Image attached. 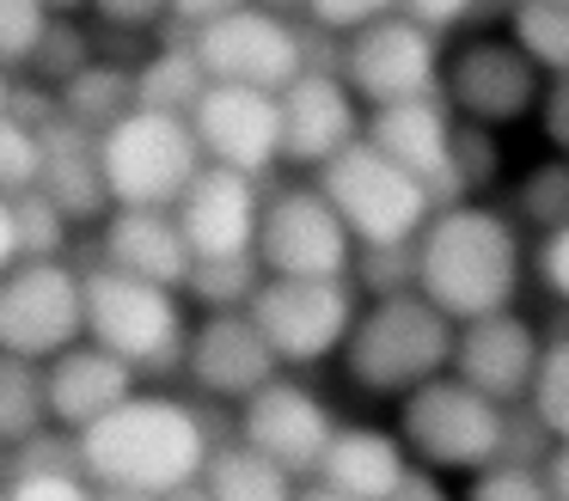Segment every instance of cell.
Masks as SVG:
<instances>
[{
    "mask_svg": "<svg viewBox=\"0 0 569 501\" xmlns=\"http://www.w3.org/2000/svg\"><path fill=\"white\" fill-rule=\"evenodd\" d=\"M99 489L87 471H13L0 483V501H92Z\"/></svg>",
    "mask_w": 569,
    "mask_h": 501,
    "instance_id": "obj_38",
    "label": "cell"
},
{
    "mask_svg": "<svg viewBox=\"0 0 569 501\" xmlns=\"http://www.w3.org/2000/svg\"><path fill=\"white\" fill-rule=\"evenodd\" d=\"M459 501H557V495H551V483H545V464L496 459V464H483V471H471V483Z\"/></svg>",
    "mask_w": 569,
    "mask_h": 501,
    "instance_id": "obj_35",
    "label": "cell"
},
{
    "mask_svg": "<svg viewBox=\"0 0 569 501\" xmlns=\"http://www.w3.org/2000/svg\"><path fill=\"white\" fill-rule=\"evenodd\" d=\"M160 501H214V495H209V489H202V477H197V483L172 489V495H160Z\"/></svg>",
    "mask_w": 569,
    "mask_h": 501,
    "instance_id": "obj_49",
    "label": "cell"
},
{
    "mask_svg": "<svg viewBox=\"0 0 569 501\" xmlns=\"http://www.w3.org/2000/svg\"><path fill=\"white\" fill-rule=\"evenodd\" d=\"M441 68H447L441 31L417 24L410 12H386V19L349 31L343 61H337V73H343L349 92H356L368 110L441 92Z\"/></svg>",
    "mask_w": 569,
    "mask_h": 501,
    "instance_id": "obj_12",
    "label": "cell"
},
{
    "mask_svg": "<svg viewBox=\"0 0 569 501\" xmlns=\"http://www.w3.org/2000/svg\"><path fill=\"white\" fill-rule=\"evenodd\" d=\"M545 483H551L557 501H569V447H563V440H557V452L545 459Z\"/></svg>",
    "mask_w": 569,
    "mask_h": 501,
    "instance_id": "obj_47",
    "label": "cell"
},
{
    "mask_svg": "<svg viewBox=\"0 0 569 501\" xmlns=\"http://www.w3.org/2000/svg\"><path fill=\"white\" fill-rule=\"evenodd\" d=\"M295 501H349V495H337V489H325V483H312V489H300Z\"/></svg>",
    "mask_w": 569,
    "mask_h": 501,
    "instance_id": "obj_50",
    "label": "cell"
},
{
    "mask_svg": "<svg viewBox=\"0 0 569 501\" xmlns=\"http://www.w3.org/2000/svg\"><path fill=\"white\" fill-rule=\"evenodd\" d=\"M92 501H153V495H123V489H99Z\"/></svg>",
    "mask_w": 569,
    "mask_h": 501,
    "instance_id": "obj_52",
    "label": "cell"
},
{
    "mask_svg": "<svg viewBox=\"0 0 569 501\" xmlns=\"http://www.w3.org/2000/svg\"><path fill=\"white\" fill-rule=\"evenodd\" d=\"M43 385H50V422L68 428V434H80V428H92L99 415H111L123 398H136L141 373L123 354H111L92 337H80L74 349L43 361Z\"/></svg>",
    "mask_w": 569,
    "mask_h": 501,
    "instance_id": "obj_21",
    "label": "cell"
},
{
    "mask_svg": "<svg viewBox=\"0 0 569 501\" xmlns=\"http://www.w3.org/2000/svg\"><path fill=\"white\" fill-rule=\"evenodd\" d=\"M166 7H172V24L197 31V24H209V19H221V12L246 7V0H166Z\"/></svg>",
    "mask_w": 569,
    "mask_h": 501,
    "instance_id": "obj_45",
    "label": "cell"
},
{
    "mask_svg": "<svg viewBox=\"0 0 569 501\" xmlns=\"http://www.w3.org/2000/svg\"><path fill=\"white\" fill-rule=\"evenodd\" d=\"M263 288V263L258 257H197L184 275V300L209 305V312H233L251 305V293Z\"/></svg>",
    "mask_w": 569,
    "mask_h": 501,
    "instance_id": "obj_30",
    "label": "cell"
},
{
    "mask_svg": "<svg viewBox=\"0 0 569 501\" xmlns=\"http://www.w3.org/2000/svg\"><path fill=\"white\" fill-rule=\"evenodd\" d=\"M99 159H104V190L111 208H178V196L197 183L202 141L190 129V117L172 110H129L117 129L99 134Z\"/></svg>",
    "mask_w": 569,
    "mask_h": 501,
    "instance_id": "obj_6",
    "label": "cell"
},
{
    "mask_svg": "<svg viewBox=\"0 0 569 501\" xmlns=\"http://www.w3.org/2000/svg\"><path fill=\"white\" fill-rule=\"evenodd\" d=\"M557 440H563V447H569V428H563V434H557Z\"/></svg>",
    "mask_w": 569,
    "mask_h": 501,
    "instance_id": "obj_55",
    "label": "cell"
},
{
    "mask_svg": "<svg viewBox=\"0 0 569 501\" xmlns=\"http://www.w3.org/2000/svg\"><path fill=\"white\" fill-rule=\"evenodd\" d=\"M410 447L398 440V428H373V422H337L331 447H325L319 471H312V483L337 489V495L349 501H386L398 483H405L410 471Z\"/></svg>",
    "mask_w": 569,
    "mask_h": 501,
    "instance_id": "obj_23",
    "label": "cell"
},
{
    "mask_svg": "<svg viewBox=\"0 0 569 501\" xmlns=\"http://www.w3.org/2000/svg\"><path fill=\"white\" fill-rule=\"evenodd\" d=\"M312 183L331 196V208L356 232V244H410L435 214V196L398 159H386L368 134L356 147H343L337 159H325Z\"/></svg>",
    "mask_w": 569,
    "mask_h": 501,
    "instance_id": "obj_7",
    "label": "cell"
},
{
    "mask_svg": "<svg viewBox=\"0 0 569 501\" xmlns=\"http://www.w3.org/2000/svg\"><path fill=\"white\" fill-rule=\"evenodd\" d=\"M386 501H453V495H447L441 471H429V464H410V471H405V483H398Z\"/></svg>",
    "mask_w": 569,
    "mask_h": 501,
    "instance_id": "obj_44",
    "label": "cell"
},
{
    "mask_svg": "<svg viewBox=\"0 0 569 501\" xmlns=\"http://www.w3.org/2000/svg\"><path fill=\"white\" fill-rule=\"evenodd\" d=\"M508 428H515V410L466 385L453 367L417 385L410 398H398V440L410 447V459L441 477H471L508 459Z\"/></svg>",
    "mask_w": 569,
    "mask_h": 501,
    "instance_id": "obj_4",
    "label": "cell"
},
{
    "mask_svg": "<svg viewBox=\"0 0 569 501\" xmlns=\"http://www.w3.org/2000/svg\"><path fill=\"white\" fill-rule=\"evenodd\" d=\"M453 337L459 324L417 288H392L361 300V318L343 342V379L361 398H410L417 385H429L435 373L453 367Z\"/></svg>",
    "mask_w": 569,
    "mask_h": 501,
    "instance_id": "obj_3",
    "label": "cell"
},
{
    "mask_svg": "<svg viewBox=\"0 0 569 501\" xmlns=\"http://www.w3.org/2000/svg\"><path fill=\"white\" fill-rule=\"evenodd\" d=\"M539 349H545L539 324L508 305V312L466 318V324H459L453 373L466 379V385H478L483 398H496L502 410H527L532 373H539Z\"/></svg>",
    "mask_w": 569,
    "mask_h": 501,
    "instance_id": "obj_19",
    "label": "cell"
},
{
    "mask_svg": "<svg viewBox=\"0 0 569 501\" xmlns=\"http://www.w3.org/2000/svg\"><path fill=\"white\" fill-rule=\"evenodd\" d=\"M92 61V43L80 37V24H74V12H56V24L43 31V43H38V56H31V73H38L43 86H62V80H74L80 68Z\"/></svg>",
    "mask_w": 569,
    "mask_h": 501,
    "instance_id": "obj_37",
    "label": "cell"
},
{
    "mask_svg": "<svg viewBox=\"0 0 569 501\" xmlns=\"http://www.w3.org/2000/svg\"><path fill=\"white\" fill-rule=\"evenodd\" d=\"M251 318L282 367H319L343 354L361 318V288L356 275H263V288L251 293Z\"/></svg>",
    "mask_w": 569,
    "mask_h": 501,
    "instance_id": "obj_8",
    "label": "cell"
},
{
    "mask_svg": "<svg viewBox=\"0 0 569 501\" xmlns=\"http://www.w3.org/2000/svg\"><path fill=\"white\" fill-rule=\"evenodd\" d=\"M527 288V244L520 220L478 202H441L417 232V293H429L453 324L508 312Z\"/></svg>",
    "mask_w": 569,
    "mask_h": 501,
    "instance_id": "obj_2",
    "label": "cell"
},
{
    "mask_svg": "<svg viewBox=\"0 0 569 501\" xmlns=\"http://www.w3.org/2000/svg\"><path fill=\"white\" fill-rule=\"evenodd\" d=\"M50 428V385H43V361L0 349V447L13 452L31 434Z\"/></svg>",
    "mask_w": 569,
    "mask_h": 501,
    "instance_id": "obj_28",
    "label": "cell"
},
{
    "mask_svg": "<svg viewBox=\"0 0 569 501\" xmlns=\"http://www.w3.org/2000/svg\"><path fill=\"white\" fill-rule=\"evenodd\" d=\"M80 7H92V0H50V12H80Z\"/></svg>",
    "mask_w": 569,
    "mask_h": 501,
    "instance_id": "obj_53",
    "label": "cell"
},
{
    "mask_svg": "<svg viewBox=\"0 0 569 501\" xmlns=\"http://www.w3.org/2000/svg\"><path fill=\"white\" fill-rule=\"evenodd\" d=\"M92 12H99L111 31H153V24L172 19L166 0H92Z\"/></svg>",
    "mask_w": 569,
    "mask_h": 501,
    "instance_id": "obj_41",
    "label": "cell"
},
{
    "mask_svg": "<svg viewBox=\"0 0 569 501\" xmlns=\"http://www.w3.org/2000/svg\"><path fill=\"white\" fill-rule=\"evenodd\" d=\"M13 98H19V80H13V68H0V117L13 110Z\"/></svg>",
    "mask_w": 569,
    "mask_h": 501,
    "instance_id": "obj_48",
    "label": "cell"
},
{
    "mask_svg": "<svg viewBox=\"0 0 569 501\" xmlns=\"http://www.w3.org/2000/svg\"><path fill=\"white\" fill-rule=\"evenodd\" d=\"M13 227H19V257H68L74 214L38 183V190L13 196Z\"/></svg>",
    "mask_w": 569,
    "mask_h": 501,
    "instance_id": "obj_31",
    "label": "cell"
},
{
    "mask_svg": "<svg viewBox=\"0 0 569 501\" xmlns=\"http://www.w3.org/2000/svg\"><path fill=\"white\" fill-rule=\"evenodd\" d=\"M202 92H209V68H202L197 49H190V31L172 37V43H160L136 68V104L141 110H172V117H190Z\"/></svg>",
    "mask_w": 569,
    "mask_h": 501,
    "instance_id": "obj_27",
    "label": "cell"
},
{
    "mask_svg": "<svg viewBox=\"0 0 569 501\" xmlns=\"http://www.w3.org/2000/svg\"><path fill=\"white\" fill-rule=\"evenodd\" d=\"M356 232L331 208L319 183H282L263 196L258 263L263 275H349L356 269Z\"/></svg>",
    "mask_w": 569,
    "mask_h": 501,
    "instance_id": "obj_13",
    "label": "cell"
},
{
    "mask_svg": "<svg viewBox=\"0 0 569 501\" xmlns=\"http://www.w3.org/2000/svg\"><path fill=\"white\" fill-rule=\"evenodd\" d=\"M398 12H410L417 24H429V31H459V24H471L478 19V0H398Z\"/></svg>",
    "mask_w": 569,
    "mask_h": 501,
    "instance_id": "obj_42",
    "label": "cell"
},
{
    "mask_svg": "<svg viewBox=\"0 0 569 501\" xmlns=\"http://www.w3.org/2000/svg\"><path fill=\"white\" fill-rule=\"evenodd\" d=\"M502 19L545 73H569V0H515Z\"/></svg>",
    "mask_w": 569,
    "mask_h": 501,
    "instance_id": "obj_29",
    "label": "cell"
},
{
    "mask_svg": "<svg viewBox=\"0 0 569 501\" xmlns=\"http://www.w3.org/2000/svg\"><path fill=\"white\" fill-rule=\"evenodd\" d=\"M80 288H87V337L99 349L123 354L136 373H178L184 367L190 324H184L178 288L129 275L117 263H87Z\"/></svg>",
    "mask_w": 569,
    "mask_h": 501,
    "instance_id": "obj_5",
    "label": "cell"
},
{
    "mask_svg": "<svg viewBox=\"0 0 569 501\" xmlns=\"http://www.w3.org/2000/svg\"><path fill=\"white\" fill-rule=\"evenodd\" d=\"M80 471L92 489H123V495H172L197 483L214 452V415L172 391H136L111 415L80 428Z\"/></svg>",
    "mask_w": 569,
    "mask_h": 501,
    "instance_id": "obj_1",
    "label": "cell"
},
{
    "mask_svg": "<svg viewBox=\"0 0 569 501\" xmlns=\"http://www.w3.org/2000/svg\"><path fill=\"white\" fill-rule=\"evenodd\" d=\"M99 263H117L129 275H148L160 288L184 293V275L197 263V251H190L172 208H111L99 227Z\"/></svg>",
    "mask_w": 569,
    "mask_h": 501,
    "instance_id": "obj_22",
    "label": "cell"
},
{
    "mask_svg": "<svg viewBox=\"0 0 569 501\" xmlns=\"http://www.w3.org/2000/svg\"><path fill=\"white\" fill-rule=\"evenodd\" d=\"M331 434H337L331 403H325L312 385H300V379L276 373L270 385H258L246 403H239V440L258 447L263 459H276L282 471H295V477L319 471Z\"/></svg>",
    "mask_w": 569,
    "mask_h": 501,
    "instance_id": "obj_17",
    "label": "cell"
},
{
    "mask_svg": "<svg viewBox=\"0 0 569 501\" xmlns=\"http://www.w3.org/2000/svg\"><path fill=\"white\" fill-rule=\"evenodd\" d=\"M43 178V129L19 110L0 117V196H26Z\"/></svg>",
    "mask_w": 569,
    "mask_h": 501,
    "instance_id": "obj_34",
    "label": "cell"
},
{
    "mask_svg": "<svg viewBox=\"0 0 569 501\" xmlns=\"http://www.w3.org/2000/svg\"><path fill=\"white\" fill-rule=\"evenodd\" d=\"M19 263V227H13V196H0V275Z\"/></svg>",
    "mask_w": 569,
    "mask_h": 501,
    "instance_id": "obj_46",
    "label": "cell"
},
{
    "mask_svg": "<svg viewBox=\"0 0 569 501\" xmlns=\"http://www.w3.org/2000/svg\"><path fill=\"white\" fill-rule=\"evenodd\" d=\"M87 337V288L68 257H19L0 275V349L56 361Z\"/></svg>",
    "mask_w": 569,
    "mask_h": 501,
    "instance_id": "obj_9",
    "label": "cell"
},
{
    "mask_svg": "<svg viewBox=\"0 0 569 501\" xmlns=\"http://www.w3.org/2000/svg\"><path fill=\"white\" fill-rule=\"evenodd\" d=\"M441 98L453 104L459 122H478V129H508V122L539 117L545 68L508 31H478V37H466L459 49H447Z\"/></svg>",
    "mask_w": 569,
    "mask_h": 501,
    "instance_id": "obj_10",
    "label": "cell"
},
{
    "mask_svg": "<svg viewBox=\"0 0 569 501\" xmlns=\"http://www.w3.org/2000/svg\"><path fill=\"white\" fill-rule=\"evenodd\" d=\"M282 373L270 337L258 330L251 305H233V312H209L202 324H190L184 342V379L214 403H246L258 385Z\"/></svg>",
    "mask_w": 569,
    "mask_h": 501,
    "instance_id": "obj_18",
    "label": "cell"
},
{
    "mask_svg": "<svg viewBox=\"0 0 569 501\" xmlns=\"http://www.w3.org/2000/svg\"><path fill=\"white\" fill-rule=\"evenodd\" d=\"M368 141L380 147L386 159H398V166L435 196V208L466 202V190H459V117L441 92L368 110Z\"/></svg>",
    "mask_w": 569,
    "mask_h": 501,
    "instance_id": "obj_14",
    "label": "cell"
},
{
    "mask_svg": "<svg viewBox=\"0 0 569 501\" xmlns=\"http://www.w3.org/2000/svg\"><path fill=\"white\" fill-rule=\"evenodd\" d=\"M251 7H270V12H288V19H295V12L307 7V0H251Z\"/></svg>",
    "mask_w": 569,
    "mask_h": 501,
    "instance_id": "obj_51",
    "label": "cell"
},
{
    "mask_svg": "<svg viewBox=\"0 0 569 501\" xmlns=\"http://www.w3.org/2000/svg\"><path fill=\"white\" fill-rule=\"evenodd\" d=\"M56 24L50 0H0V68H31L43 31Z\"/></svg>",
    "mask_w": 569,
    "mask_h": 501,
    "instance_id": "obj_36",
    "label": "cell"
},
{
    "mask_svg": "<svg viewBox=\"0 0 569 501\" xmlns=\"http://www.w3.org/2000/svg\"><path fill=\"white\" fill-rule=\"evenodd\" d=\"M532 269H539V281L551 288V300L569 305V220H563V227H551V232H539Z\"/></svg>",
    "mask_w": 569,
    "mask_h": 501,
    "instance_id": "obj_40",
    "label": "cell"
},
{
    "mask_svg": "<svg viewBox=\"0 0 569 501\" xmlns=\"http://www.w3.org/2000/svg\"><path fill=\"white\" fill-rule=\"evenodd\" d=\"M190 49L209 68V80L227 86H258V92H282L300 68H312V43L288 12L270 7H233L221 19L197 24L190 31Z\"/></svg>",
    "mask_w": 569,
    "mask_h": 501,
    "instance_id": "obj_11",
    "label": "cell"
},
{
    "mask_svg": "<svg viewBox=\"0 0 569 501\" xmlns=\"http://www.w3.org/2000/svg\"><path fill=\"white\" fill-rule=\"evenodd\" d=\"M190 129L209 166H233L251 178H270V166H282V98L276 92L209 80V92L190 110Z\"/></svg>",
    "mask_w": 569,
    "mask_h": 501,
    "instance_id": "obj_15",
    "label": "cell"
},
{
    "mask_svg": "<svg viewBox=\"0 0 569 501\" xmlns=\"http://www.w3.org/2000/svg\"><path fill=\"white\" fill-rule=\"evenodd\" d=\"M276 98H282V159L288 166L319 171L325 159H337L343 147H356L361 134H368V104H361L343 73L325 68V61L300 68Z\"/></svg>",
    "mask_w": 569,
    "mask_h": 501,
    "instance_id": "obj_16",
    "label": "cell"
},
{
    "mask_svg": "<svg viewBox=\"0 0 569 501\" xmlns=\"http://www.w3.org/2000/svg\"><path fill=\"white\" fill-rule=\"evenodd\" d=\"M263 178L233 166H202L197 183L178 196V227L197 257H258V220H263Z\"/></svg>",
    "mask_w": 569,
    "mask_h": 501,
    "instance_id": "obj_20",
    "label": "cell"
},
{
    "mask_svg": "<svg viewBox=\"0 0 569 501\" xmlns=\"http://www.w3.org/2000/svg\"><path fill=\"white\" fill-rule=\"evenodd\" d=\"M56 110H62L68 122H80V129H92V134L117 129V122L136 110V68L92 56L74 80L56 86Z\"/></svg>",
    "mask_w": 569,
    "mask_h": 501,
    "instance_id": "obj_26",
    "label": "cell"
},
{
    "mask_svg": "<svg viewBox=\"0 0 569 501\" xmlns=\"http://www.w3.org/2000/svg\"><path fill=\"white\" fill-rule=\"evenodd\" d=\"M539 122H545V134H551L557 153H569V73H545Z\"/></svg>",
    "mask_w": 569,
    "mask_h": 501,
    "instance_id": "obj_43",
    "label": "cell"
},
{
    "mask_svg": "<svg viewBox=\"0 0 569 501\" xmlns=\"http://www.w3.org/2000/svg\"><path fill=\"white\" fill-rule=\"evenodd\" d=\"M478 7H483V12H508L515 0H478Z\"/></svg>",
    "mask_w": 569,
    "mask_h": 501,
    "instance_id": "obj_54",
    "label": "cell"
},
{
    "mask_svg": "<svg viewBox=\"0 0 569 501\" xmlns=\"http://www.w3.org/2000/svg\"><path fill=\"white\" fill-rule=\"evenodd\" d=\"M300 12L312 19V31L349 37V31H361V24H373V19H386V12H398V0H307Z\"/></svg>",
    "mask_w": 569,
    "mask_h": 501,
    "instance_id": "obj_39",
    "label": "cell"
},
{
    "mask_svg": "<svg viewBox=\"0 0 569 501\" xmlns=\"http://www.w3.org/2000/svg\"><path fill=\"white\" fill-rule=\"evenodd\" d=\"M43 190L68 208L74 220H104L111 214V190H104V159H99V134L68 122L56 110L43 122Z\"/></svg>",
    "mask_w": 569,
    "mask_h": 501,
    "instance_id": "obj_24",
    "label": "cell"
},
{
    "mask_svg": "<svg viewBox=\"0 0 569 501\" xmlns=\"http://www.w3.org/2000/svg\"><path fill=\"white\" fill-rule=\"evenodd\" d=\"M515 220L532 232H551L569 220V153L563 159H545V166H532L527 178H520L515 190Z\"/></svg>",
    "mask_w": 569,
    "mask_h": 501,
    "instance_id": "obj_32",
    "label": "cell"
},
{
    "mask_svg": "<svg viewBox=\"0 0 569 501\" xmlns=\"http://www.w3.org/2000/svg\"><path fill=\"white\" fill-rule=\"evenodd\" d=\"M202 489L214 501H295L300 495V477L282 471L276 459H263L258 447L246 440H214L209 464H202Z\"/></svg>",
    "mask_w": 569,
    "mask_h": 501,
    "instance_id": "obj_25",
    "label": "cell"
},
{
    "mask_svg": "<svg viewBox=\"0 0 569 501\" xmlns=\"http://www.w3.org/2000/svg\"><path fill=\"white\" fill-rule=\"evenodd\" d=\"M527 410L545 434H563L569 428V337H545L539 349V373H532Z\"/></svg>",
    "mask_w": 569,
    "mask_h": 501,
    "instance_id": "obj_33",
    "label": "cell"
}]
</instances>
